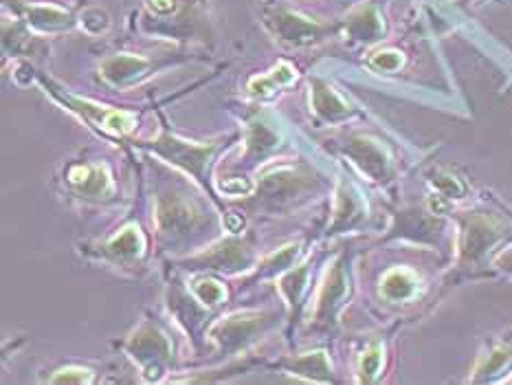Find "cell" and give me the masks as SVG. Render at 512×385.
Masks as SVG:
<instances>
[]
</instances>
